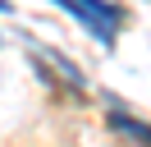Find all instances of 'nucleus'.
Listing matches in <instances>:
<instances>
[{
    "instance_id": "2",
    "label": "nucleus",
    "mask_w": 151,
    "mask_h": 147,
    "mask_svg": "<svg viewBox=\"0 0 151 147\" xmlns=\"http://www.w3.org/2000/svg\"><path fill=\"white\" fill-rule=\"evenodd\" d=\"M110 129H119V133H128V138H142V143L151 147V124H142V119H133L128 110L119 106V101H110Z\"/></svg>"
},
{
    "instance_id": "1",
    "label": "nucleus",
    "mask_w": 151,
    "mask_h": 147,
    "mask_svg": "<svg viewBox=\"0 0 151 147\" xmlns=\"http://www.w3.org/2000/svg\"><path fill=\"white\" fill-rule=\"evenodd\" d=\"M64 14H73L83 28H92V37L101 46H110L114 41V32H119V5H110V0H55Z\"/></svg>"
},
{
    "instance_id": "3",
    "label": "nucleus",
    "mask_w": 151,
    "mask_h": 147,
    "mask_svg": "<svg viewBox=\"0 0 151 147\" xmlns=\"http://www.w3.org/2000/svg\"><path fill=\"white\" fill-rule=\"evenodd\" d=\"M0 9H5V14H9V0H0Z\"/></svg>"
}]
</instances>
